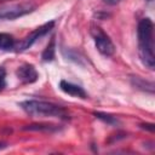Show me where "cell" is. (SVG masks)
Here are the masks:
<instances>
[{
	"instance_id": "cell-13",
	"label": "cell",
	"mask_w": 155,
	"mask_h": 155,
	"mask_svg": "<svg viewBox=\"0 0 155 155\" xmlns=\"http://www.w3.org/2000/svg\"><path fill=\"white\" fill-rule=\"evenodd\" d=\"M6 86V70L0 67V91H2Z\"/></svg>"
},
{
	"instance_id": "cell-3",
	"label": "cell",
	"mask_w": 155,
	"mask_h": 155,
	"mask_svg": "<svg viewBox=\"0 0 155 155\" xmlns=\"http://www.w3.org/2000/svg\"><path fill=\"white\" fill-rule=\"evenodd\" d=\"M36 6L33 2H21V4H12L0 7V21H12L31 13Z\"/></svg>"
},
{
	"instance_id": "cell-6",
	"label": "cell",
	"mask_w": 155,
	"mask_h": 155,
	"mask_svg": "<svg viewBox=\"0 0 155 155\" xmlns=\"http://www.w3.org/2000/svg\"><path fill=\"white\" fill-rule=\"evenodd\" d=\"M16 75L23 84H33L39 78V74H38L35 67L29 63H24L21 67H18Z\"/></svg>"
},
{
	"instance_id": "cell-9",
	"label": "cell",
	"mask_w": 155,
	"mask_h": 155,
	"mask_svg": "<svg viewBox=\"0 0 155 155\" xmlns=\"http://www.w3.org/2000/svg\"><path fill=\"white\" fill-rule=\"evenodd\" d=\"M23 130L38 131V132H56L59 130V127L57 125H48V124H31L23 127Z\"/></svg>"
},
{
	"instance_id": "cell-7",
	"label": "cell",
	"mask_w": 155,
	"mask_h": 155,
	"mask_svg": "<svg viewBox=\"0 0 155 155\" xmlns=\"http://www.w3.org/2000/svg\"><path fill=\"white\" fill-rule=\"evenodd\" d=\"M59 88H61L64 93H67V94H69V96H71V97H76V98H81V99L87 98L86 91H85L81 86L75 85V84H73V82H69V81H65V80H61V82H59Z\"/></svg>"
},
{
	"instance_id": "cell-10",
	"label": "cell",
	"mask_w": 155,
	"mask_h": 155,
	"mask_svg": "<svg viewBox=\"0 0 155 155\" xmlns=\"http://www.w3.org/2000/svg\"><path fill=\"white\" fill-rule=\"evenodd\" d=\"M15 46H16V40L11 34L0 33V50L10 51V50L15 48Z\"/></svg>"
},
{
	"instance_id": "cell-8",
	"label": "cell",
	"mask_w": 155,
	"mask_h": 155,
	"mask_svg": "<svg viewBox=\"0 0 155 155\" xmlns=\"http://www.w3.org/2000/svg\"><path fill=\"white\" fill-rule=\"evenodd\" d=\"M131 82L132 85L138 88V90H142L144 92H149V93H153L154 92V84L151 81H148V80H144L143 78L140 76H132L131 78Z\"/></svg>"
},
{
	"instance_id": "cell-5",
	"label": "cell",
	"mask_w": 155,
	"mask_h": 155,
	"mask_svg": "<svg viewBox=\"0 0 155 155\" xmlns=\"http://www.w3.org/2000/svg\"><path fill=\"white\" fill-rule=\"evenodd\" d=\"M53 25H54V21H51V22H47V23L40 25L39 28H36L35 30H33L29 35H27L19 44H17V45L15 46V48H17V51H24V50L29 48L30 46H33V44H34L38 39H40V38H42L44 35H46V34L53 28Z\"/></svg>"
},
{
	"instance_id": "cell-1",
	"label": "cell",
	"mask_w": 155,
	"mask_h": 155,
	"mask_svg": "<svg viewBox=\"0 0 155 155\" xmlns=\"http://www.w3.org/2000/svg\"><path fill=\"white\" fill-rule=\"evenodd\" d=\"M154 24L150 18H142L137 27L138 35V52L142 63L150 70L155 67V56H154Z\"/></svg>"
},
{
	"instance_id": "cell-4",
	"label": "cell",
	"mask_w": 155,
	"mask_h": 155,
	"mask_svg": "<svg viewBox=\"0 0 155 155\" xmlns=\"http://www.w3.org/2000/svg\"><path fill=\"white\" fill-rule=\"evenodd\" d=\"M96 48L98 50V52L105 57H110L115 53V46L113 44V41L110 40V38L99 28V27H94L91 30Z\"/></svg>"
},
{
	"instance_id": "cell-11",
	"label": "cell",
	"mask_w": 155,
	"mask_h": 155,
	"mask_svg": "<svg viewBox=\"0 0 155 155\" xmlns=\"http://www.w3.org/2000/svg\"><path fill=\"white\" fill-rule=\"evenodd\" d=\"M41 57H42V59L45 62H50V61H52L54 58V39H52L50 41V44L46 46V48L44 50Z\"/></svg>"
},
{
	"instance_id": "cell-2",
	"label": "cell",
	"mask_w": 155,
	"mask_h": 155,
	"mask_svg": "<svg viewBox=\"0 0 155 155\" xmlns=\"http://www.w3.org/2000/svg\"><path fill=\"white\" fill-rule=\"evenodd\" d=\"M21 108L31 116H41V117H61L67 119L68 111L54 103L45 102V101H36V99H28L24 102H21Z\"/></svg>"
},
{
	"instance_id": "cell-16",
	"label": "cell",
	"mask_w": 155,
	"mask_h": 155,
	"mask_svg": "<svg viewBox=\"0 0 155 155\" xmlns=\"http://www.w3.org/2000/svg\"><path fill=\"white\" fill-rule=\"evenodd\" d=\"M6 147V143H0V150L2 149V148H5Z\"/></svg>"
},
{
	"instance_id": "cell-14",
	"label": "cell",
	"mask_w": 155,
	"mask_h": 155,
	"mask_svg": "<svg viewBox=\"0 0 155 155\" xmlns=\"http://www.w3.org/2000/svg\"><path fill=\"white\" fill-rule=\"evenodd\" d=\"M140 127H142V128H148L150 132L154 131V124H142Z\"/></svg>"
},
{
	"instance_id": "cell-18",
	"label": "cell",
	"mask_w": 155,
	"mask_h": 155,
	"mask_svg": "<svg viewBox=\"0 0 155 155\" xmlns=\"http://www.w3.org/2000/svg\"><path fill=\"white\" fill-rule=\"evenodd\" d=\"M0 1H2V0H0Z\"/></svg>"
},
{
	"instance_id": "cell-15",
	"label": "cell",
	"mask_w": 155,
	"mask_h": 155,
	"mask_svg": "<svg viewBox=\"0 0 155 155\" xmlns=\"http://www.w3.org/2000/svg\"><path fill=\"white\" fill-rule=\"evenodd\" d=\"M121 0H103V2H105L107 5H116L119 4Z\"/></svg>"
},
{
	"instance_id": "cell-17",
	"label": "cell",
	"mask_w": 155,
	"mask_h": 155,
	"mask_svg": "<svg viewBox=\"0 0 155 155\" xmlns=\"http://www.w3.org/2000/svg\"><path fill=\"white\" fill-rule=\"evenodd\" d=\"M148 1H151V0H148Z\"/></svg>"
},
{
	"instance_id": "cell-12",
	"label": "cell",
	"mask_w": 155,
	"mask_h": 155,
	"mask_svg": "<svg viewBox=\"0 0 155 155\" xmlns=\"http://www.w3.org/2000/svg\"><path fill=\"white\" fill-rule=\"evenodd\" d=\"M94 115H96V117L103 120L104 122H107L109 125H117L119 124V120L113 115H109V114H105V113H101V111H96Z\"/></svg>"
}]
</instances>
